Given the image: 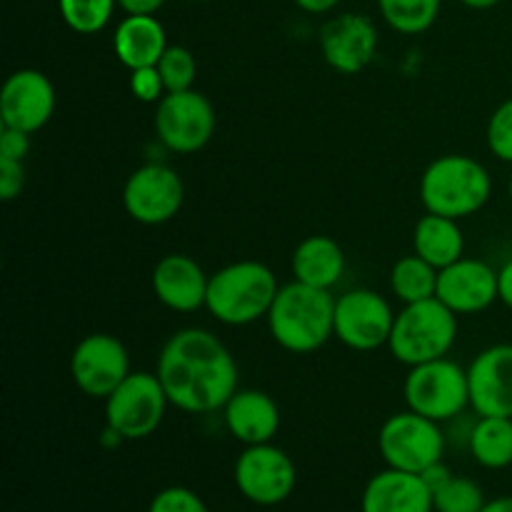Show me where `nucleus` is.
Wrapping results in <instances>:
<instances>
[{"instance_id":"7","label":"nucleus","mask_w":512,"mask_h":512,"mask_svg":"<svg viewBox=\"0 0 512 512\" xmlns=\"http://www.w3.org/2000/svg\"><path fill=\"white\" fill-rule=\"evenodd\" d=\"M168 405L158 373H130L105 398V423L123 440H143L160 428Z\"/></svg>"},{"instance_id":"8","label":"nucleus","mask_w":512,"mask_h":512,"mask_svg":"<svg viewBox=\"0 0 512 512\" xmlns=\"http://www.w3.org/2000/svg\"><path fill=\"white\" fill-rule=\"evenodd\" d=\"M378 450L388 468L420 475L430 465L443 460L445 435L440 423L413 410H405V413L390 415L380 425Z\"/></svg>"},{"instance_id":"30","label":"nucleus","mask_w":512,"mask_h":512,"mask_svg":"<svg viewBox=\"0 0 512 512\" xmlns=\"http://www.w3.org/2000/svg\"><path fill=\"white\" fill-rule=\"evenodd\" d=\"M488 148L503 163L512 165V98L500 103L488 120Z\"/></svg>"},{"instance_id":"1","label":"nucleus","mask_w":512,"mask_h":512,"mask_svg":"<svg viewBox=\"0 0 512 512\" xmlns=\"http://www.w3.org/2000/svg\"><path fill=\"white\" fill-rule=\"evenodd\" d=\"M155 373L170 405L190 415L218 413L238 393V363L220 338L200 328L170 335Z\"/></svg>"},{"instance_id":"37","label":"nucleus","mask_w":512,"mask_h":512,"mask_svg":"<svg viewBox=\"0 0 512 512\" xmlns=\"http://www.w3.org/2000/svg\"><path fill=\"white\" fill-rule=\"evenodd\" d=\"M498 300L512 310V260L498 270Z\"/></svg>"},{"instance_id":"9","label":"nucleus","mask_w":512,"mask_h":512,"mask_svg":"<svg viewBox=\"0 0 512 512\" xmlns=\"http://www.w3.org/2000/svg\"><path fill=\"white\" fill-rule=\"evenodd\" d=\"M215 133L213 103L198 90L165 93L155 110V135L168 150L190 155L203 150Z\"/></svg>"},{"instance_id":"26","label":"nucleus","mask_w":512,"mask_h":512,"mask_svg":"<svg viewBox=\"0 0 512 512\" xmlns=\"http://www.w3.org/2000/svg\"><path fill=\"white\" fill-rule=\"evenodd\" d=\"M440 5L443 0H378L385 23L403 35H420L433 28L440 15Z\"/></svg>"},{"instance_id":"10","label":"nucleus","mask_w":512,"mask_h":512,"mask_svg":"<svg viewBox=\"0 0 512 512\" xmlns=\"http://www.w3.org/2000/svg\"><path fill=\"white\" fill-rule=\"evenodd\" d=\"M233 478L245 500L260 508H273L293 495L298 473L285 450L275 448L273 443H263L245 445L235 460Z\"/></svg>"},{"instance_id":"27","label":"nucleus","mask_w":512,"mask_h":512,"mask_svg":"<svg viewBox=\"0 0 512 512\" xmlns=\"http://www.w3.org/2000/svg\"><path fill=\"white\" fill-rule=\"evenodd\" d=\"M118 0H58L63 23L78 35H95L110 23Z\"/></svg>"},{"instance_id":"21","label":"nucleus","mask_w":512,"mask_h":512,"mask_svg":"<svg viewBox=\"0 0 512 512\" xmlns=\"http://www.w3.org/2000/svg\"><path fill=\"white\" fill-rule=\"evenodd\" d=\"M113 50L128 70L153 68L168 50V35L155 15H125L113 33Z\"/></svg>"},{"instance_id":"34","label":"nucleus","mask_w":512,"mask_h":512,"mask_svg":"<svg viewBox=\"0 0 512 512\" xmlns=\"http://www.w3.org/2000/svg\"><path fill=\"white\" fill-rule=\"evenodd\" d=\"M30 150V135L23 130L3 128L0 130V158L25 160Z\"/></svg>"},{"instance_id":"11","label":"nucleus","mask_w":512,"mask_h":512,"mask_svg":"<svg viewBox=\"0 0 512 512\" xmlns=\"http://www.w3.org/2000/svg\"><path fill=\"white\" fill-rule=\"evenodd\" d=\"M395 313L388 300L368 288L348 290L335 298V338L350 350L370 353L388 345Z\"/></svg>"},{"instance_id":"17","label":"nucleus","mask_w":512,"mask_h":512,"mask_svg":"<svg viewBox=\"0 0 512 512\" xmlns=\"http://www.w3.org/2000/svg\"><path fill=\"white\" fill-rule=\"evenodd\" d=\"M435 298L455 315H475L498 300V270L475 258H460L440 270Z\"/></svg>"},{"instance_id":"28","label":"nucleus","mask_w":512,"mask_h":512,"mask_svg":"<svg viewBox=\"0 0 512 512\" xmlns=\"http://www.w3.org/2000/svg\"><path fill=\"white\" fill-rule=\"evenodd\" d=\"M485 503L488 500H485L480 485L470 478H458V475H453L433 493L435 512H480Z\"/></svg>"},{"instance_id":"22","label":"nucleus","mask_w":512,"mask_h":512,"mask_svg":"<svg viewBox=\"0 0 512 512\" xmlns=\"http://www.w3.org/2000/svg\"><path fill=\"white\" fill-rule=\"evenodd\" d=\"M290 268L298 283L330 290L345 273V253L328 235H310L295 248Z\"/></svg>"},{"instance_id":"14","label":"nucleus","mask_w":512,"mask_h":512,"mask_svg":"<svg viewBox=\"0 0 512 512\" xmlns=\"http://www.w3.org/2000/svg\"><path fill=\"white\" fill-rule=\"evenodd\" d=\"M55 113V88L48 75L35 68L15 70L0 90V123L3 128L33 135L50 123Z\"/></svg>"},{"instance_id":"40","label":"nucleus","mask_w":512,"mask_h":512,"mask_svg":"<svg viewBox=\"0 0 512 512\" xmlns=\"http://www.w3.org/2000/svg\"><path fill=\"white\" fill-rule=\"evenodd\" d=\"M460 3L470 10H490V8H495L500 0H460Z\"/></svg>"},{"instance_id":"36","label":"nucleus","mask_w":512,"mask_h":512,"mask_svg":"<svg viewBox=\"0 0 512 512\" xmlns=\"http://www.w3.org/2000/svg\"><path fill=\"white\" fill-rule=\"evenodd\" d=\"M420 478L425 480V485L430 488V493H435L440 485H445L450 478H453V473H450V470L443 465V460H440V463L430 465L428 470H423V473H420Z\"/></svg>"},{"instance_id":"32","label":"nucleus","mask_w":512,"mask_h":512,"mask_svg":"<svg viewBox=\"0 0 512 512\" xmlns=\"http://www.w3.org/2000/svg\"><path fill=\"white\" fill-rule=\"evenodd\" d=\"M130 93H133L135 100H140V103H160L168 90H165L163 78H160L158 65H153V68L130 70Z\"/></svg>"},{"instance_id":"18","label":"nucleus","mask_w":512,"mask_h":512,"mask_svg":"<svg viewBox=\"0 0 512 512\" xmlns=\"http://www.w3.org/2000/svg\"><path fill=\"white\" fill-rule=\"evenodd\" d=\"M208 280L210 278L200 268V263H195L190 255L180 253L160 258L150 275L155 298L175 313H195V310L205 308Z\"/></svg>"},{"instance_id":"2","label":"nucleus","mask_w":512,"mask_h":512,"mask_svg":"<svg viewBox=\"0 0 512 512\" xmlns=\"http://www.w3.org/2000/svg\"><path fill=\"white\" fill-rule=\"evenodd\" d=\"M265 320L283 350L295 355L315 353L335 335V298L330 290L293 280L278 290Z\"/></svg>"},{"instance_id":"39","label":"nucleus","mask_w":512,"mask_h":512,"mask_svg":"<svg viewBox=\"0 0 512 512\" xmlns=\"http://www.w3.org/2000/svg\"><path fill=\"white\" fill-rule=\"evenodd\" d=\"M480 512H512V495H505V498L488 500V503L480 508Z\"/></svg>"},{"instance_id":"25","label":"nucleus","mask_w":512,"mask_h":512,"mask_svg":"<svg viewBox=\"0 0 512 512\" xmlns=\"http://www.w3.org/2000/svg\"><path fill=\"white\" fill-rule=\"evenodd\" d=\"M438 275L440 270L430 265L428 260L420 258L418 253L405 255L390 270V288L398 300L405 305L420 303V300L435 298L438 293Z\"/></svg>"},{"instance_id":"12","label":"nucleus","mask_w":512,"mask_h":512,"mask_svg":"<svg viewBox=\"0 0 512 512\" xmlns=\"http://www.w3.org/2000/svg\"><path fill=\"white\" fill-rule=\"evenodd\" d=\"M130 373L128 350L110 333L85 335L70 355V378L88 398L105 400Z\"/></svg>"},{"instance_id":"16","label":"nucleus","mask_w":512,"mask_h":512,"mask_svg":"<svg viewBox=\"0 0 512 512\" xmlns=\"http://www.w3.org/2000/svg\"><path fill=\"white\" fill-rule=\"evenodd\" d=\"M470 405L480 418H512V345L485 348L468 368Z\"/></svg>"},{"instance_id":"29","label":"nucleus","mask_w":512,"mask_h":512,"mask_svg":"<svg viewBox=\"0 0 512 512\" xmlns=\"http://www.w3.org/2000/svg\"><path fill=\"white\" fill-rule=\"evenodd\" d=\"M160 78H163L165 90L168 93H180V90H190L198 75V63L195 55L183 45H168L158 63Z\"/></svg>"},{"instance_id":"41","label":"nucleus","mask_w":512,"mask_h":512,"mask_svg":"<svg viewBox=\"0 0 512 512\" xmlns=\"http://www.w3.org/2000/svg\"><path fill=\"white\" fill-rule=\"evenodd\" d=\"M508 198H510V203H512V175H510V180H508Z\"/></svg>"},{"instance_id":"38","label":"nucleus","mask_w":512,"mask_h":512,"mask_svg":"<svg viewBox=\"0 0 512 512\" xmlns=\"http://www.w3.org/2000/svg\"><path fill=\"white\" fill-rule=\"evenodd\" d=\"M293 3L310 15H325L338 8L340 0H293Z\"/></svg>"},{"instance_id":"33","label":"nucleus","mask_w":512,"mask_h":512,"mask_svg":"<svg viewBox=\"0 0 512 512\" xmlns=\"http://www.w3.org/2000/svg\"><path fill=\"white\" fill-rule=\"evenodd\" d=\"M25 188V168L23 160L0 158V198L13 200Z\"/></svg>"},{"instance_id":"3","label":"nucleus","mask_w":512,"mask_h":512,"mask_svg":"<svg viewBox=\"0 0 512 512\" xmlns=\"http://www.w3.org/2000/svg\"><path fill=\"white\" fill-rule=\"evenodd\" d=\"M278 290V278L268 265L258 260H240L210 275L205 310L218 323L240 328L268 318Z\"/></svg>"},{"instance_id":"35","label":"nucleus","mask_w":512,"mask_h":512,"mask_svg":"<svg viewBox=\"0 0 512 512\" xmlns=\"http://www.w3.org/2000/svg\"><path fill=\"white\" fill-rule=\"evenodd\" d=\"M165 5V0H118V8L125 15H155Z\"/></svg>"},{"instance_id":"20","label":"nucleus","mask_w":512,"mask_h":512,"mask_svg":"<svg viewBox=\"0 0 512 512\" xmlns=\"http://www.w3.org/2000/svg\"><path fill=\"white\" fill-rule=\"evenodd\" d=\"M223 420L228 433L243 445L273 443L280 430V408L263 390H238L225 403Z\"/></svg>"},{"instance_id":"13","label":"nucleus","mask_w":512,"mask_h":512,"mask_svg":"<svg viewBox=\"0 0 512 512\" xmlns=\"http://www.w3.org/2000/svg\"><path fill=\"white\" fill-rule=\"evenodd\" d=\"M185 185L165 163L140 165L130 173L123 188L125 213L140 225H163L180 213Z\"/></svg>"},{"instance_id":"19","label":"nucleus","mask_w":512,"mask_h":512,"mask_svg":"<svg viewBox=\"0 0 512 512\" xmlns=\"http://www.w3.org/2000/svg\"><path fill=\"white\" fill-rule=\"evenodd\" d=\"M360 512H435L433 493L420 475L385 468L365 485Z\"/></svg>"},{"instance_id":"23","label":"nucleus","mask_w":512,"mask_h":512,"mask_svg":"<svg viewBox=\"0 0 512 512\" xmlns=\"http://www.w3.org/2000/svg\"><path fill=\"white\" fill-rule=\"evenodd\" d=\"M415 253L438 270L448 268L455 260L463 258L465 238L458 220L445 218V215L428 213L418 220L413 230Z\"/></svg>"},{"instance_id":"4","label":"nucleus","mask_w":512,"mask_h":512,"mask_svg":"<svg viewBox=\"0 0 512 512\" xmlns=\"http://www.w3.org/2000/svg\"><path fill=\"white\" fill-rule=\"evenodd\" d=\"M493 195V178L480 160L450 153L433 160L420 175V200L428 213L468 218L483 210Z\"/></svg>"},{"instance_id":"24","label":"nucleus","mask_w":512,"mask_h":512,"mask_svg":"<svg viewBox=\"0 0 512 512\" xmlns=\"http://www.w3.org/2000/svg\"><path fill=\"white\" fill-rule=\"evenodd\" d=\"M475 463L488 470L512 465V418H480L468 438Z\"/></svg>"},{"instance_id":"5","label":"nucleus","mask_w":512,"mask_h":512,"mask_svg":"<svg viewBox=\"0 0 512 512\" xmlns=\"http://www.w3.org/2000/svg\"><path fill=\"white\" fill-rule=\"evenodd\" d=\"M458 338V315L438 298L410 303L395 315L388 348L398 363L415 365L440 360L450 353Z\"/></svg>"},{"instance_id":"31","label":"nucleus","mask_w":512,"mask_h":512,"mask_svg":"<svg viewBox=\"0 0 512 512\" xmlns=\"http://www.w3.org/2000/svg\"><path fill=\"white\" fill-rule=\"evenodd\" d=\"M148 512H210L205 500L195 490L183 488V485H170L163 488L153 500H150Z\"/></svg>"},{"instance_id":"6","label":"nucleus","mask_w":512,"mask_h":512,"mask_svg":"<svg viewBox=\"0 0 512 512\" xmlns=\"http://www.w3.org/2000/svg\"><path fill=\"white\" fill-rule=\"evenodd\" d=\"M408 410L425 415L435 423H445L470 405L468 370L448 358L430 360L408 370L403 383Z\"/></svg>"},{"instance_id":"15","label":"nucleus","mask_w":512,"mask_h":512,"mask_svg":"<svg viewBox=\"0 0 512 512\" xmlns=\"http://www.w3.org/2000/svg\"><path fill=\"white\" fill-rule=\"evenodd\" d=\"M320 50L330 68L355 75L368 68L378 53V28L368 15H335L320 28Z\"/></svg>"}]
</instances>
